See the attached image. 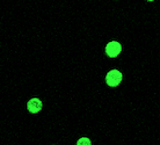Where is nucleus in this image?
I'll list each match as a JSON object with an SVG mask.
<instances>
[{
	"mask_svg": "<svg viewBox=\"0 0 160 145\" xmlns=\"http://www.w3.org/2000/svg\"><path fill=\"white\" fill-rule=\"evenodd\" d=\"M122 80H123V74L116 69L110 70L106 74V84L108 85L109 87H117L122 82Z\"/></svg>",
	"mask_w": 160,
	"mask_h": 145,
	"instance_id": "1",
	"label": "nucleus"
},
{
	"mask_svg": "<svg viewBox=\"0 0 160 145\" xmlns=\"http://www.w3.org/2000/svg\"><path fill=\"white\" fill-rule=\"evenodd\" d=\"M104 52L109 58H116L121 52H122V44L117 41H110L109 43H107Z\"/></svg>",
	"mask_w": 160,
	"mask_h": 145,
	"instance_id": "2",
	"label": "nucleus"
},
{
	"mask_svg": "<svg viewBox=\"0 0 160 145\" xmlns=\"http://www.w3.org/2000/svg\"><path fill=\"white\" fill-rule=\"evenodd\" d=\"M42 108H43V102L38 98H32L27 102V109L29 113L37 114L42 110Z\"/></svg>",
	"mask_w": 160,
	"mask_h": 145,
	"instance_id": "3",
	"label": "nucleus"
},
{
	"mask_svg": "<svg viewBox=\"0 0 160 145\" xmlns=\"http://www.w3.org/2000/svg\"><path fill=\"white\" fill-rule=\"evenodd\" d=\"M77 145H92V141L88 137H81L78 139Z\"/></svg>",
	"mask_w": 160,
	"mask_h": 145,
	"instance_id": "4",
	"label": "nucleus"
},
{
	"mask_svg": "<svg viewBox=\"0 0 160 145\" xmlns=\"http://www.w3.org/2000/svg\"><path fill=\"white\" fill-rule=\"evenodd\" d=\"M146 1H154V0H146Z\"/></svg>",
	"mask_w": 160,
	"mask_h": 145,
	"instance_id": "5",
	"label": "nucleus"
}]
</instances>
